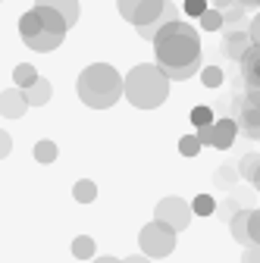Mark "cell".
<instances>
[{"mask_svg":"<svg viewBox=\"0 0 260 263\" xmlns=\"http://www.w3.org/2000/svg\"><path fill=\"white\" fill-rule=\"evenodd\" d=\"M157 66L170 82H185L201 69V41L198 31L185 25L182 19H170L154 31Z\"/></svg>","mask_w":260,"mask_h":263,"instance_id":"cell-1","label":"cell"},{"mask_svg":"<svg viewBox=\"0 0 260 263\" xmlns=\"http://www.w3.org/2000/svg\"><path fill=\"white\" fill-rule=\"evenodd\" d=\"M122 94L128 97L132 107L154 110L170 97V79L160 72L157 63H141V66H132V72L122 79Z\"/></svg>","mask_w":260,"mask_h":263,"instance_id":"cell-2","label":"cell"},{"mask_svg":"<svg viewBox=\"0 0 260 263\" xmlns=\"http://www.w3.org/2000/svg\"><path fill=\"white\" fill-rule=\"evenodd\" d=\"M76 91L82 97V104H88L94 110H107L122 97V76L110 63H94L88 69H82Z\"/></svg>","mask_w":260,"mask_h":263,"instance_id":"cell-3","label":"cell"},{"mask_svg":"<svg viewBox=\"0 0 260 263\" xmlns=\"http://www.w3.org/2000/svg\"><path fill=\"white\" fill-rule=\"evenodd\" d=\"M138 245H141L144 257H157V260H160V257H170L173 248H176V229H170L166 222L154 219V222H147V226L141 229Z\"/></svg>","mask_w":260,"mask_h":263,"instance_id":"cell-4","label":"cell"},{"mask_svg":"<svg viewBox=\"0 0 260 263\" xmlns=\"http://www.w3.org/2000/svg\"><path fill=\"white\" fill-rule=\"evenodd\" d=\"M235 135H238V122L232 116L213 119L210 125H198V132H194V138L201 141V147L210 144V147H219V151H229L232 141H235Z\"/></svg>","mask_w":260,"mask_h":263,"instance_id":"cell-5","label":"cell"},{"mask_svg":"<svg viewBox=\"0 0 260 263\" xmlns=\"http://www.w3.org/2000/svg\"><path fill=\"white\" fill-rule=\"evenodd\" d=\"M191 216H194V213H191V204H188V201H182V197H163V201L154 207V219L166 222L170 229H176V232L188 229Z\"/></svg>","mask_w":260,"mask_h":263,"instance_id":"cell-6","label":"cell"},{"mask_svg":"<svg viewBox=\"0 0 260 263\" xmlns=\"http://www.w3.org/2000/svg\"><path fill=\"white\" fill-rule=\"evenodd\" d=\"M25 110H28V104H25L22 88H10V91L0 94V116H7V119H19V116H25Z\"/></svg>","mask_w":260,"mask_h":263,"instance_id":"cell-7","label":"cell"},{"mask_svg":"<svg viewBox=\"0 0 260 263\" xmlns=\"http://www.w3.org/2000/svg\"><path fill=\"white\" fill-rule=\"evenodd\" d=\"M163 4H166V0H141V4L132 10V16H128V22H132L135 28H141V25L154 22L160 13H163Z\"/></svg>","mask_w":260,"mask_h":263,"instance_id":"cell-8","label":"cell"},{"mask_svg":"<svg viewBox=\"0 0 260 263\" xmlns=\"http://www.w3.org/2000/svg\"><path fill=\"white\" fill-rule=\"evenodd\" d=\"M50 91H53V88H50V82H47V79H41V76L31 82L28 88H22L25 104H28V107H44V104L50 101Z\"/></svg>","mask_w":260,"mask_h":263,"instance_id":"cell-9","label":"cell"},{"mask_svg":"<svg viewBox=\"0 0 260 263\" xmlns=\"http://www.w3.org/2000/svg\"><path fill=\"white\" fill-rule=\"evenodd\" d=\"M63 38H66V35H57V31H47V28H41L38 35H31L25 44H28L31 50H38V53H50V50H57V47L63 44Z\"/></svg>","mask_w":260,"mask_h":263,"instance_id":"cell-10","label":"cell"},{"mask_svg":"<svg viewBox=\"0 0 260 263\" xmlns=\"http://www.w3.org/2000/svg\"><path fill=\"white\" fill-rule=\"evenodd\" d=\"M35 4L57 10L63 19H66V28H72V25L79 22V0H35Z\"/></svg>","mask_w":260,"mask_h":263,"instance_id":"cell-11","label":"cell"},{"mask_svg":"<svg viewBox=\"0 0 260 263\" xmlns=\"http://www.w3.org/2000/svg\"><path fill=\"white\" fill-rule=\"evenodd\" d=\"M238 60H242V72H245L248 91H257V44L245 47V53H242Z\"/></svg>","mask_w":260,"mask_h":263,"instance_id":"cell-12","label":"cell"},{"mask_svg":"<svg viewBox=\"0 0 260 263\" xmlns=\"http://www.w3.org/2000/svg\"><path fill=\"white\" fill-rule=\"evenodd\" d=\"M35 10H38L41 28H47V31H57V35H66V19H63L57 10H50V7H41V4H35Z\"/></svg>","mask_w":260,"mask_h":263,"instance_id":"cell-13","label":"cell"},{"mask_svg":"<svg viewBox=\"0 0 260 263\" xmlns=\"http://www.w3.org/2000/svg\"><path fill=\"white\" fill-rule=\"evenodd\" d=\"M245 47H251L248 35H242V31H226V38H222V53H226V57L238 60V57L245 53Z\"/></svg>","mask_w":260,"mask_h":263,"instance_id":"cell-14","label":"cell"},{"mask_svg":"<svg viewBox=\"0 0 260 263\" xmlns=\"http://www.w3.org/2000/svg\"><path fill=\"white\" fill-rule=\"evenodd\" d=\"M41 31V19H38V10L31 7L22 19H19V35H22V41H28L31 35H38Z\"/></svg>","mask_w":260,"mask_h":263,"instance_id":"cell-15","label":"cell"},{"mask_svg":"<svg viewBox=\"0 0 260 263\" xmlns=\"http://www.w3.org/2000/svg\"><path fill=\"white\" fill-rule=\"evenodd\" d=\"M248 216H251V210H242V213H235V216L229 219V226H232V238L242 241V245H251V238H248Z\"/></svg>","mask_w":260,"mask_h":263,"instance_id":"cell-16","label":"cell"},{"mask_svg":"<svg viewBox=\"0 0 260 263\" xmlns=\"http://www.w3.org/2000/svg\"><path fill=\"white\" fill-rule=\"evenodd\" d=\"M35 79H38V69H35L31 63H19L16 69H13V82H16V88H28Z\"/></svg>","mask_w":260,"mask_h":263,"instance_id":"cell-17","label":"cell"},{"mask_svg":"<svg viewBox=\"0 0 260 263\" xmlns=\"http://www.w3.org/2000/svg\"><path fill=\"white\" fill-rule=\"evenodd\" d=\"M72 197L79 204H91L94 197H97V185L91 182V179H82V182H76V188H72Z\"/></svg>","mask_w":260,"mask_h":263,"instance_id":"cell-18","label":"cell"},{"mask_svg":"<svg viewBox=\"0 0 260 263\" xmlns=\"http://www.w3.org/2000/svg\"><path fill=\"white\" fill-rule=\"evenodd\" d=\"M57 154H60V151H57V141H47V138H44V141L35 144V160H38V163H53Z\"/></svg>","mask_w":260,"mask_h":263,"instance_id":"cell-19","label":"cell"},{"mask_svg":"<svg viewBox=\"0 0 260 263\" xmlns=\"http://www.w3.org/2000/svg\"><path fill=\"white\" fill-rule=\"evenodd\" d=\"M72 257H79V260H91V257H94V238L79 235V238L72 241Z\"/></svg>","mask_w":260,"mask_h":263,"instance_id":"cell-20","label":"cell"},{"mask_svg":"<svg viewBox=\"0 0 260 263\" xmlns=\"http://www.w3.org/2000/svg\"><path fill=\"white\" fill-rule=\"evenodd\" d=\"M191 213H198V216H210V213H216V201L210 194H198L191 201Z\"/></svg>","mask_w":260,"mask_h":263,"instance_id":"cell-21","label":"cell"},{"mask_svg":"<svg viewBox=\"0 0 260 263\" xmlns=\"http://www.w3.org/2000/svg\"><path fill=\"white\" fill-rule=\"evenodd\" d=\"M201 28H207V31H216V28H222V13L216 10V7H207L201 16Z\"/></svg>","mask_w":260,"mask_h":263,"instance_id":"cell-22","label":"cell"},{"mask_svg":"<svg viewBox=\"0 0 260 263\" xmlns=\"http://www.w3.org/2000/svg\"><path fill=\"white\" fill-rule=\"evenodd\" d=\"M219 13H222V25H238V22L245 19V7H242V4H235V7L229 4V7L219 10Z\"/></svg>","mask_w":260,"mask_h":263,"instance_id":"cell-23","label":"cell"},{"mask_svg":"<svg viewBox=\"0 0 260 263\" xmlns=\"http://www.w3.org/2000/svg\"><path fill=\"white\" fill-rule=\"evenodd\" d=\"M201 82L207 88H219L222 85V69L219 66H207V69H201Z\"/></svg>","mask_w":260,"mask_h":263,"instance_id":"cell-24","label":"cell"},{"mask_svg":"<svg viewBox=\"0 0 260 263\" xmlns=\"http://www.w3.org/2000/svg\"><path fill=\"white\" fill-rule=\"evenodd\" d=\"M179 151H182V157H198L201 141L194 138V135H182V138H179Z\"/></svg>","mask_w":260,"mask_h":263,"instance_id":"cell-25","label":"cell"},{"mask_svg":"<svg viewBox=\"0 0 260 263\" xmlns=\"http://www.w3.org/2000/svg\"><path fill=\"white\" fill-rule=\"evenodd\" d=\"M191 122H194V128H198V125H210L213 122V110L210 107H194L191 110Z\"/></svg>","mask_w":260,"mask_h":263,"instance_id":"cell-26","label":"cell"},{"mask_svg":"<svg viewBox=\"0 0 260 263\" xmlns=\"http://www.w3.org/2000/svg\"><path fill=\"white\" fill-rule=\"evenodd\" d=\"M242 176H245L248 182H257V154H248V157L242 160Z\"/></svg>","mask_w":260,"mask_h":263,"instance_id":"cell-27","label":"cell"},{"mask_svg":"<svg viewBox=\"0 0 260 263\" xmlns=\"http://www.w3.org/2000/svg\"><path fill=\"white\" fill-rule=\"evenodd\" d=\"M207 10V0H185V13L188 16H201Z\"/></svg>","mask_w":260,"mask_h":263,"instance_id":"cell-28","label":"cell"},{"mask_svg":"<svg viewBox=\"0 0 260 263\" xmlns=\"http://www.w3.org/2000/svg\"><path fill=\"white\" fill-rule=\"evenodd\" d=\"M141 4V0H116V7H119V13H122V19H128L132 16V10Z\"/></svg>","mask_w":260,"mask_h":263,"instance_id":"cell-29","label":"cell"},{"mask_svg":"<svg viewBox=\"0 0 260 263\" xmlns=\"http://www.w3.org/2000/svg\"><path fill=\"white\" fill-rule=\"evenodd\" d=\"M10 151H13V138L7 135V132H4V128H0V160H4V157H7Z\"/></svg>","mask_w":260,"mask_h":263,"instance_id":"cell-30","label":"cell"},{"mask_svg":"<svg viewBox=\"0 0 260 263\" xmlns=\"http://www.w3.org/2000/svg\"><path fill=\"white\" fill-rule=\"evenodd\" d=\"M210 4H213L216 10H226V7H229V4H232V0H210Z\"/></svg>","mask_w":260,"mask_h":263,"instance_id":"cell-31","label":"cell"},{"mask_svg":"<svg viewBox=\"0 0 260 263\" xmlns=\"http://www.w3.org/2000/svg\"><path fill=\"white\" fill-rule=\"evenodd\" d=\"M122 263H151V257H128V260H122Z\"/></svg>","mask_w":260,"mask_h":263,"instance_id":"cell-32","label":"cell"},{"mask_svg":"<svg viewBox=\"0 0 260 263\" xmlns=\"http://www.w3.org/2000/svg\"><path fill=\"white\" fill-rule=\"evenodd\" d=\"M94 263H122V260H116V257H97Z\"/></svg>","mask_w":260,"mask_h":263,"instance_id":"cell-33","label":"cell"},{"mask_svg":"<svg viewBox=\"0 0 260 263\" xmlns=\"http://www.w3.org/2000/svg\"><path fill=\"white\" fill-rule=\"evenodd\" d=\"M245 263H254V251H248V257H245Z\"/></svg>","mask_w":260,"mask_h":263,"instance_id":"cell-34","label":"cell"}]
</instances>
